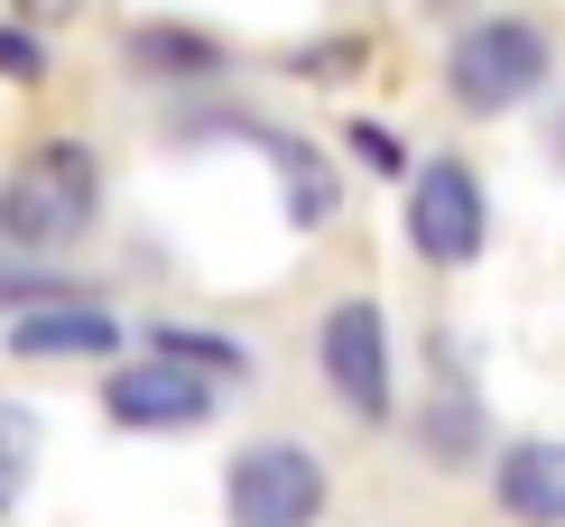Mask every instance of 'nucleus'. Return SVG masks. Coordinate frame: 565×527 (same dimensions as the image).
<instances>
[{
    "instance_id": "11",
    "label": "nucleus",
    "mask_w": 565,
    "mask_h": 527,
    "mask_svg": "<svg viewBox=\"0 0 565 527\" xmlns=\"http://www.w3.org/2000/svg\"><path fill=\"white\" fill-rule=\"evenodd\" d=\"M158 352L185 362V370H242V343H232V333H195V324H168V333H158Z\"/></svg>"
},
{
    "instance_id": "6",
    "label": "nucleus",
    "mask_w": 565,
    "mask_h": 527,
    "mask_svg": "<svg viewBox=\"0 0 565 527\" xmlns=\"http://www.w3.org/2000/svg\"><path fill=\"white\" fill-rule=\"evenodd\" d=\"M111 426H139V435H177V426H204V407H214V389H204V370L185 362H130L111 370Z\"/></svg>"
},
{
    "instance_id": "15",
    "label": "nucleus",
    "mask_w": 565,
    "mask_h": 527,
    "mask_svg": "<svg viewBox=\"0 0 565 527\" xmlns=\"http://www.w3.org/2000/svg\"><path fill=\"white\" fill-rule=\"evenodd\" d=\"M19 10H29V19H65V10H75V0H19Z\"/></svg>"
},
{
    "instance_id": "13",
    "label": "nucleus",
    "mask_w": 565,
    "mask_h": 527,
    "mask_svg": "<svg viewBox=\"0 0 565 527\" xmlns=\"http://www.w3.org/2000/svg\"><path fill=\"white\" fill-rule=\"evenodd\" d=\"M0 75H10V84H38L46 75V56H38L29 29H0Z\"/></svg>"
},
{
    "instance_id": "12",
    "label": "nucleus",
    "mask_w": 565,
    "mask_h": 527,
    "mask_svg": "<svg viewBox=\"0 0 565 527\" xmlns=\"http://www.w3.org/2000/svg\"><path fill=\"white\" fill-rule=\"evenodd\" d=\"M139 56H149V65H214V46L177 37V29H149V37H139Z\"/></svg>"
},
{
    "instance_id": "4",
    "label": "nucleus",
    "mask_w": 565,
    "mask_h": 527,
    "mask_svg": "<svg viewBox=\"0 0 565 527\" xmlns=\"http://www.w3.org/2000/svg\"><path fill=\"white\" fill-rule=\"evenodd\" d=\"M324 379H334V398L362 426L390 417V333H381V305L371 297H343L324 315Z\"/></svg>"
},
{
    "instance_id": "8",
    "label": "nucleus",
    "mask_w": 565,
    "mask_h": 527,
    "mask_svg": "<svg viewBox=\"0 0 565 527\" xmlns=\"http://www.w3.org/2000/svg\"><path fill=\"white\" fill-rule=\"evenodd\" d=\"M501 509L529 527H565V444H510L501 453Z\"/></svg>"
},
{
    "instance_id": "5",
    "label": "nucleus",
    "mask_w": 565,
    "mask_h": 527,
    "mask_svg": "<svg viewBox=\"0 0 565 527\" xmlns=\"http://www.w3.org/2000/svg\"><path fill=\"white\" fill-rule=\"evenodd\" d=\"M408 241L427 259H445V269H463V259L482 250V185H473L463 158L417 166V185H408Z\"/></svg>"
},
{
    "instance_id": "9",
    "label": "nucleus",
    "mask_w": 565,
    "mask_h": 527,
    "mask_svg": "<svg viewBox=\"0 0 565 527\" xmlns=\"http://www.w3.org/2000/svg\"><path fill=\"white\" fill-rule=\"evenodd\" d=\"M29 472H38V417L19 398H0V509H19Z\"/></svg>"
},
{
    "instance_id": "2",
    "label": "nucleus",
    "mask_w": 565,
    "mask_h": 527,
    "mask_svg": "<svg viewBox=\"0 0 565 527\" xmlns=\"http://www.w3.org/2000/svg\"><path fill=\"white\" fill-rule=\"evenodd\" d=\"M232 527H316L324 518V463L306 444H250L232 463Z\"/></svg>"
},
{
    "instance_id": "1",
    "label": "nucleus",
    "mask_w": 565,
    "mask_h": 527,
    "mask_svg": "<svg viewBox=\"0 0 565 527\" xmlns=\"http://www.w3.org/2000/svg\"><path fill=\"white\" fill-rule=\"evenodd\" d=\"M445 75H455L463 111H510V103H529L547 84V37L529 19H482V29L455 37V65Z\"/></svg>"
},
{
    "instance_id": "7",
    "label": "nucleus",
    "mask_w": 565,
    "mask_h": 527,
    "mask_svg": "<svg viewBox=\"0 0 565 527\" xmlns=\"http://www.w3.org/2000/svg\"><path fill=\"white\" fill-rule=\"evenodd\" d=\"M10 352L19 362H84V352H121V324L103 305H75V297H46L10 324Z\"/></svg>"
},
{
    "instance_id": "3",
    "label": "nucleus",
    "mask_w": 565,
    "mask_h": 527,
    "mask_svg": "<svg viewBox=\"0 0 565 527\" xmlns=\"http://www.w3.org/2000/svg\"><path fill=\"white\" fill-rule=\"evenodd\" d=\"M0 223H10L19 241H38V250H65V241L93 223V158H84V149H46V158H29V166L10 176Z\"/></svg>"
},
{
    "instance_id": "10",
    "label": "nucleus",
    "mask_w": 565,
    "mask_h": 527,
    "mask_svg": "<svg viewBox=\"0 0 565 527\" xmlns=\"http://www.w3.org/2000/svg\"><path fill=\"white\" fill-rule=\"evenodd\" d=\"M250 139H260V149L288 166V185H297V223H324V213H334V176H324V166L306 158L297 139H269V130H250Z\"/></svg>"
},
{
    "instance_id": "14",
    "label": "nucleus",
    "mask_w": 565,
    "mask_h": 527,
    "mask_svg": "<svg viewBox=\"0 0 565 527\" xmlns=\"http://www.w3.org/2000/svg\"><path fill=\"white\" fill-rule=\"evenodd\" d=\"M352 139H362V158H371V166H398V139H390L381 121H362V130H352Z\"/></svg>"
}]
</instances>
